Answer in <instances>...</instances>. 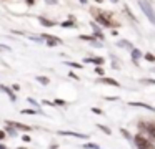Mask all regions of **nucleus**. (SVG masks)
<instances>
[{"label":"nucleus","mask_w":155,"mask_h":149,"mask_svg":"<svg viewBox=\"0 0 155 149\" xmlns=\"http://www.w3.org/2000/svg\"><path fill=\"white\" fill-rule=\"evenodd\" d=\"M67 65H68V66H74V68H82L80 63H74V61H68Z\"/></svg>","instance_id":"a211bd4d"},{"label":"nucleus","mask_w":155,"mask_h":149,"mask_svg":"<svg viewBox=\"0 0 155 149\" xmlns=\"http://www.w3.org/2000/svg\"><path fill=\"white\" fill-rule=\"evenodd\" d=\"M0 89H2V91H5V93H7V95L10 96V99H12V101H15V95H14V91H12V89H8L7 86H0Z\"/></svg>","instance_id":"9b49d317"},{"label":"nucleus","mask_w":155,"mask_h":149,"mask_svg":"<svg viewBox=\"0 0 155 149\" xmlns=\"http://www.w3.org/2000/svg\"><path fill=\"white\" fill-rule=\"evenodd\" d=\"M100 149H102V147H100Z\"/></svg>","instance_id":"72a5a7b5"},{"label":"nucleus","mask_w":155,"mask_h":149,"mask_svg":"<svg viewBox=\"0 0 155 149\" xmlns=\"http://www.w3.org/2000/svg\"><path fill=\"white\" fill-rule=\"evenodd\" d=\"M97 22H98V23H102V25H105V26H114V23H112V20L105 18V17L102 15V13L97 17Z\"/></svg>","instance_id":"6e6552de"},{"label":"nucleus","mask_w":155,"mask_h":149,"mask_svg":"<svg viewBox=\"0 0 155 149\" xmlns=\"http://www.w3.org/2000/svg\"><path fill=\"white\" fill-rule=\"evenodd\" d=\"M28 101H30V103H32V104H35V106H37V108H38V103H37V101H35V99H34V98H28Z\"/></svg>","instance_id":"b1692460"},{"label":"nucleus","mask_w":155,"mask_h":149,"mask_svg":"<svg viewBox=\"0 0 155 149\" xmlns=\"http://www.w3.org/2000/svg\"><path fill=\"white\" fill-rule=\"evenodd\" d=\"M143 83H147V85H155V79H143Z\"/></svg>","instance_id":"4be33fe9"},{"label":"nucleus","mask_w":155,"mask_h":149,"mask_svg":"<svg viewBox=\"0 0 155 149\" xmlns=\"http://www.w3.org/2000/svg\"><path fill=\"white\" fill-rule=\"evenodd\" d=\"M143 58L147 60V61H150V63H153V61H155V55H152V53H145Z\"/></svg>","instance_id":"2eb2a0df"},{"label":"nucleus","mask_w":155,"mask_h":149,"mask_svg":"<svg viewBox=\"0 0 155 149\" xmlns=\"http://www.w3.org/2000/svg\"><path fill=\"white\" fill-rule=\"evenodd\" d=\"M55 104H62V106H64L65 101H64V99H57V101H55Z\"/></svg>","instance_id":"393cba45"},{"label":"nucleus","mask_w":155,"mask_h":149,"mask_svg":"<svg viewBox=\"0 0 155 149\" xmlns=\"http://www.w3.org/2000/svg\"><path fill=\"white\" fill-rule=\"evenodd\" d=\"M145 129H147V132H148L152 141H155V123H147V124H145Z\"/></svg>","instance_id":"423d86ee"},{"label":"nucleus","mask_w":155,"mask_h":149,"mask_svg":"<svg viewBox=\"0 0 155 149\" xmlns=\"http://www.w3.org/2000/svg\"><path fill=\"white\" fill-rule=\"evenodd\" d=\"M80 2H82V3H87V0H80Z\"/></svg>","instance_id":"c756f323"},{"label":"nucleus","mask_w":155,"mask_h":149,"mask_svg":"<svg viewBox=\"0 0 155 149\" xmlns=\"http://www.w3.org/2000/svg\"><path fill=\"white\" fill-rule=\"evenodd\" d=\"M35 3V0H27V5H34Z\"/></svg>","instance_id":"cd10ccee"},{"label":"nucleus","mask_w":155,"mask_h":149,"mask_svg":"<svg viewBox=\"0 0 155 149\" xmlns=\"http://www.w3.org/2000/svg\"><path fill=\"white\" fill-rule=\"evenodd\" d=\"M38 22H40L44 26H54V22H52V20L44 18V17H38Z\"/></svg>","instance_id":"1a4fd4ad"},{"label":"nucleus","mask_w":155,"mask_h":149,"mask_svg":"<svg viewBox=\"0 0 155 149\" xmlns=\"http://www.w3.org/2000/svg\"><path fill=\"white\" fill-rule=\"evenodd\" d=\"M138 5H140L142 12H143L145 15L148 17V20H150V22H152V23H153V25H155V13H153V10H152L150 3H148L147 0H138Z\"/></svg>","instance_id":"f257e3e1"},{"label":"nucleus","mask_w":155,"mask_h":149,"mask_svg":"<svg viewBox=\"0 0 155 149\" xmlns=\"http://www.w3.org/2000/svg\"><path fill=\"white\" fill-rule=\"evenodd\" d=\"M132 58H134V60L142 58V51H140V50H137V48H134V50H132Z\"/></svg>","instance_id":"f8f14e48"},{"label":"nucleus","mask_w":155,"mask_h":149,"mask_svg":"<svg viewBox=\"0 0 155 149\" xmlns=\"http://www.w3.org/2000/svg\"><path fill=\"white\" fill-rule=\"evenodd\" d=\"M120 132L124 134V138H127V139H130V132L127 131V129H120Z\"/></svg>","instance_id":"f3484780"},{"label":"nucleus","mask_w":155,"mask_h":149,"mask_svg":"<svg viewBox=\"0 0 155 149\" xmlns=\"http://www.w3.org/2000/svg\"><path fill=\"white\" fill-rule=\"evenodd\" d=\"M97 128H98V129H102V131H104L105 134H110V132H112L110 129H108L107 126H104V124H97Z\"/></svg>","instance_id":"dca6fc26"},{"label":"nucleus","mask_w":155,"mask_h":149,"mask_svg":"<svg viewBox=\"0 0 155 149\" xmlns=\"http://www.w3.org/2000/svg\"><path fill=\"white\" fill-rule=\"evenodd\" d=\"M18 149H25V147H18Z\"/></svg>","instance_id":"473e14b6"},{"label":"nucleus","mask_w":155,"mask_h":149,"mask_svg":"<svg viewBox=\"0 0 155 149\" xmlns=\"http://www.w3.org/2000/svg\"><path fill=\"white\" fill-rule=\"evenodd\" d=\"M35 79H37L38 83H42V85H48V83H50V79H48L47 76H37Z\"/></svg>","instance_id":"ddd939ff"},{"label":"nucleus","mask_w":155,"mask_h":149,"mask_svg":"<svg viewBox=\"0 0 155 149\" xmlns=\"http://www.w3.org/2000/svg\"><path fill=\"white\" fill-rule=\"evenodd\" d=\"M95 73L100 75V76H104V70H102V66H97V68H95Z\"/></svg>","instance_id":"aec40b11"},{"label":"nucleus","mask_w":155,"mask_h":149,"mask_svg":"<svg viewBox=\"0 0 155 149\" xmlns=\"http://www.w3.org/2000/svg\"><path fill=\"white\" fill-rule=\"evenodd\" d=\"M72 25H74L72 22H65V23H64V26H72Z\"/></svg>","instance_id":"a878e982"},{"label":"nucleus","mask_w":155,"mask_h":149,"mask_svg":"<svg viewBox=\"0 0 155 149\" xmlns=\"http://www.w3.org/2000/svg\"><path fill=\"white\" fill-rule=\"evenodd\" d=\"M44 38H45V42H47L48 46H57L62 43V40L57 38V36H54V35H44Z\"/></svg>","instance_id":"7ed1b4c3"},{"label":"nucleus","mask_w":155,"mask_h":149,"mask_svg":"<svg viewBox=\"0 0 155 149\" xmlns=\"http://www.w3.org/2000/svg\"><path fill=\"white\" fill-rule=\"evenodd\" d=\"M134 141H135V146H137L138 149H152V142L147 141L142 134H135Z\"/></svg>","instance_id":"f03ea898"},{"label":"nucleus","mask_w":155,"mask_h":149,"mask_svg":"<svg viewBox=\"0 0 155 149\" xmlns=\"http://www.w3.org/2000/svg\"><path fill=\"white\" fill-rule=\"evenodd\" d=\"M60 136H74V138H80V139H88L87 134H82V132H74V131H60Z\"/></svg>","instance_id":"20e7f679"},{"label":"nucleus","mask_w":155,"mask_h":149,"mask_svg":"<svg viewBox=\"0 0 155 149\" xmlns=\"http://www.w3.org/2000/svg\"><path fill=\"white\" fill-rule=\"evenodd\" d=\"M98 83H104V85H108V86H120V83L117 81V79H112V78H105V76H102L100 79H98Z\"/></svg>","instance_id":"39448f33"},{"label":"nucleus","mask_w":155,"mask_h":149,"mask_svg":"<svg viewBox=\"0 0 155 149\" xmlns=\"http://www.w3.org/2000/svg\"><path fill=\"white\" fill-rule=\"evenodd\" d=\"M22 113H25V114H35V109H22Z\"/></svg>","instance_id":"6ab92c4d"},{"label":"nucleus","mask_w":155,"mask_h":149,"mask_svg":"<svg viewBox=\"0 0 155 149\" xmlns=\"http://www.w3.org/2000/svg\"><path fill=\"white\" fill-rule=\"evenodd\" d=\"M92 113H95V114H104L102 109H98V108H92Z\"/></svg>","instance_id":"412c9836"},{"label":"nucleus","mask_w":155,"mask_h":149,"mask_svg":"<svg viewBox=\"0 0 155 149\" xmlns=\"http://www.w3.org/2000/svg\"><path fill=\"white\" fill-rule=\"evenodd\" d=\"M84 61H85V63H95V65H102V63H104V60H102V58H85Z\"/></svg>","instance_id":"9d476101"},{"label":"nucleus","mask_w":155,"mask_h":149,"mask_svg":"<svg viewBox=\"0 0 155 149\" xmlns=\"http://www.w3.org/2000/svg\"><path fill=\"white\" fill-rule=\"evenodd\" d=\"M112 2H118V0H112Z\"/></svg>","instance_id":"2f4dec72"},{"label":"nucleus","mask_w":155,"mask_h":149,"mask_svg":"<svg viewBox=\"0 0 155 149\" xmlns=\"http://www.w3.org/2000/svg\"><path fill=\"white\" fill-rule=\"evenodd\" d=\"M45 2H47V3H55L57 0H45Z\"/></svg>","instance_id":"c85d7f7f"},{"label":"nucleus","mask_w":155,"mask_h":149,"mask_svg":"<svg viewBox=\"0 0 155 149\" xmlns=\"http://www.w3.org/2000/svg\"><path fill=\"white\" fill-rule=\"evenodd\" d=\"M95 2H98V3H102V0H95Z\"/></svg>","instance_id":"7c9ffc66"},{"label":"nucleus","mask_w":155,"mask_h":149,"mask_svg":"<svg viewBox=\"0 0 155 149\" xmlns=\"http://www.w3.org/2000/svg\"><path fill=\"white\" fill-rule=\"evenodd\" d=\"M85 149H100V146L98 144H94V142H87V144H84Z\"/></svg>","instance_id":"4468645a"},{"label":"nucleus","mask_w":155,"mask_h":149,"mask_svg":"<svg viewBox=\"0 0 155 149\" xmlns=\"http://www.w3.org/2000/svg\"><path fill=\"white\" fill-rule=\"evenodd\" d=\"M5 138V131H0V139H4Z\"/></svg>","instance_id":"bb28decb"},{"label":"nucleus","mask_w":155,"mask_h":149,"mask_svg":"<svg viewBox=\"0 0 155 149\" xmlns=\"http://www.w3.org/2000/svg\"><path fill=\"white\" fill-rule=\"evenodd\" d=\"M7 50H10L8 46H5V45H0V51H7Z\"/></svg>","instance_id":"5701e85b"},{"label":"nucleus","mask_w":155,"mask_h":149,"mask_svg":"<svg viewBox=\"0 0 155 149\" xmlns=\"http://www.w3.org/2000/svg\"><path fill=\"white\" fill-rule=\"evenodd\" d=\"M130 106H137V108H145V109H148V111H155L153 106L147 104V103H137V101H132V103H130Z\"/></svg>","instance_id":"0eeeda50"}]
</instances>
